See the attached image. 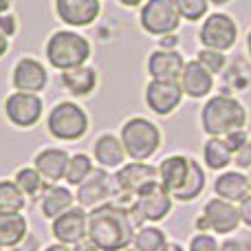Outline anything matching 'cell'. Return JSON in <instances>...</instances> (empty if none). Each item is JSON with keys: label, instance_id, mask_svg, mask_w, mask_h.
I'll list each match as a JSON object with an SVG mask.
<instances>
[{"label": "cell", "instance_id": "obj_1", "mask_svg": "<svg viewBox=\"0 0 251 251\" xmlns=\"http://www.w3.org/2000/svg\"><path fill=\"white\" fill-rule=\"evenodd\" d=\"M88 238L104 251H122L132 243V216L119 205H101L88 216Z\"/></svg>", "mask_w": 251, "mask_h": 251}, {"label": "cell", "instance_id": "obj_2", "mask_svg": "<svg viewBox=\"0 0 251 251\" xmlns=\"http://www.w3.org/2000/svg\"><path fill=\"white\" fill-rule=\"evenodd\" d=\"M245 119L247 115L240 101L225 95L212 97L203 108V128L212 137H225L234 130H243Z\"/></svg>", "mask_w": 251, "mask_h": 251}, {"label": "cell", "instance_id": "obj_3", "mask_svg": "<svg viewBox=\"0 0 251 251\" xmlns=\"http://www.w3.org/2000/svg\"><path fill=\"white\" fill-rule=\"evenodd\" d=\"M88 55H91V44L75 31H57L47 42V60L60 71L84 66Z\"/></svg>", "mask_w": 251, "mask_h": 251}, {"label": "cell", "instance_id": "obj_4", "mask_svg": "<svg viewBox=\"0 0 251 251\" xmlns=\"http://www.w3.org/2000/svg\"><path fill=\"white\" fill-rule=\"evenodd\" d=\"M159 130L152 122L141 117L130 119L128 124L122 128V143L128 156H132L134 161H143L148 156H152L159 148Z\"/></svg>", "mask_w": 251, "mask_h": 251}, {"label": "cell", "instance_id": "obj_5", "mask_svg": "<svg viewBox=\"0 0 251 251\" xmlns=\"http://www.w3.org/2000/svg\"><path fill=\"white\" fill-rule=\"evenodd\" d=\"M88 128L86 113L73 101H62L49 115V130L53 137L64 139V141H73L79 139Z\"/></svg>", "mask_w": 251, "mask_h": 251}, {"label": "cell", "instance_id": "obj_6", "mask_svg": "<svg viewBox=\"0 0 251 251\" xmlns=\"http://www.w3.org/2000/svg\"><path fill=\"white\" fill-rule=\"evenodd\" d=\"M181 13L174 0H148L141 9V25L152 35H168L176 31Z\"/></svg>", "mask_w": 251, "mask_h": 251}, {"label": "cell", "instance_id": "obj_7", "mask_svg": "<svg viewBox=\"0 0 251 251\" xmlns=\"http://www.w3.org/2000/svg\"><path fill=\"white\" fill-rule=\"evenodd\" d=\"M236 35H238V29H236L234 20L225 13H214L201 26V42L205 44V49H214V51L231 49L236 42Z\"/></svg>", "mask_w": 251, "mask_h": 251}, {"label": "cell", "instance_id": "obj_8", "mask_svg": "<svg viewBox=\"0 0 251 251\" xmlns=\"http://www.w3.org/2000/svg\"><path fill=\"white\" fill-rule=\"evenodd\" d=\"M4 113H7L9 122L20 126V128H29V126L38 124L40 115H42V100L35 93H13L4 101Z\"/></svg>", "mask_w": 251, "mask_h": 251}, {"label": "cell", "instance_id": "obj_9", "mask_svg": "<svg viewBox=\"0 0 251 251\" xmlns=\"http://www.w3.org/2000/svg\"><path fill=\"white\" fill-rule=\"evenodd\" d=\"M170 192L165 190L161 183H150L137 194V205L134 209L139 212V216L146 221H161L165 214L170 212Z\"/></svg>", "mask_w": 251, "mask_h": 251}, {"label": "cell", "instance_id": "obj_10", "mask_svg": "<svg viewBox=\"0 0 251 251\" xmlns=\"http://www.w3.org/2000/svg\"><path fill=\"white\" fill-rule=\"evenodd\" d=\"M181 93L183 88L176 82H159V79H152L146 88V101L154 113L159 115H168L181 101Z\"/></svg>", "mask_w": 251, "mask_h": 251}, {"label": "cell", "instance_id": "obj_11", "mask_svg": "<svg viewBox=\"0 0 251 251\" xmlns=\"http://www.w3.org/2000/svg\"><path fill=\"white\" fill-rule=\"evenodd\" d=\"M88 234V218L84 209L71 207L53 223V236L60 243H79Z\"/></svg>", "mask_w": 251, "mask_h": 251}, {"label": "cell", "instance_id": "obj_12", "mask_svg": "<svg viewBox=\"0 0 251 251\" xmlns=\"http://www.w3.org/2000/svg\"><path fill=\"white\" fill-rule=\"evenodd\" d=\"M57 16L71 26H86L100 16V0H55Z\"/></svg>", "mask_w": 251, "mask_h": 251}, {"label": "cell", "instance_id": "obj_13", "mask_svg": "<svg viewBox=\"0 0 251 251\" xmlns=\"http://www.w3.org/2000/svg\"><path fill=\"white\" fill-rule=\"evenodd\" d=\"M47 79L49 75L44 66L38 60H31V57L20 60L13 69V86L22 93H40L47 86Z\"/></svg>", "mask_w": 251, "mask_h": 251}, {"label": "cell", "instance_id": "obj_14", "mask_svg": "<svg viewBox=\"0 0 251 251\" xmlns=\"http://www.w3.org/2000/svg\"><path fill=\"white\" fill-rule=\"evenodd\" d=\"M185 69V62L176 51H154L148 60V71L159 82H176Z\"/></svg>", "mask_w": 251, "mask_h": 251}, {"label": "cell", "instance_id": "obj_15", "mask_svg": "<svg viewBox=\"0 0 251 251\" xmlns=\"http://www.w3.org/2000/svg\"><path fill=\"white\" fill-rule=\"evenodd\" d=\"M205 221L218 234H229V231L236 229L240 221V214L229 201L223 199H212L207 205H205Z\"/></svg>", "mask_w": 251, "mask_h": 251}, {"label": "cell", "instance_id": "obj_16", "mask_svg": "<svg viewBox=\"0 0 251 251\" xmlns=\"http://www.w3.org/2000/svg\"><path fill=\"white\" fill-rule=\"evenodd\" d=\"M156 174H159V170L137 161V163H130L126 168H122V172H117V185L126 192L139 194L146 185L156 181Z\"/></svg>", "mask_w": 251, "mask_h": 251}, {"label": "cell", "instance_id": "obj_17", "mask_svg": "<svg viewBox=\"0 0 251 251\" xmlns=\"http://www.w3.org/2000/svg\"><path fill=\"white\" fill-rule=\"evenodd\" d=\"M181 88L190 97H205L212 91V73L199 60L187 62L181 73Z\"/></svg>", "mask_w": 251, "mask_h": 251}, {"label": "cell", "instance_id": "obj_18", "mask_svg": "<svg viewBox=\"0 0 251 251\" xmlns=\"http://www.w3.org/2000/svg\"><path fill=\"white\" fill-rule=\"evenodd\" d=\"M69 154L64 150L57 148H47L35 156V170L40 172V176L47 181H60L62 176H66V168H69Z\"/></svg>", "mask_w": 251, "mask_h": 251}, {"label": "cell", "instance_id": "obj_19", "mask_svg": "<svg viewBox=\"0 0 251 251\" xmlns=\"http://www.w3.org/2000/svg\"><path fill=\"white\" fill-rule=\"evenodd\" d=\"M26 236V221L20 212H0V249H11Z\"/></svg>", "mask_w": 251, "mask_h": 251}, {"label": "cell", "instance_id": "obj_20", "mask_svg": "<svg viewBox=\"0 0 251 251\" xmlns=\"http://www.w3.org/2000/svg\"><path fill=\"white\" fill-rule=\"evenodd\" d=\"M187 174H190V161H187L185 156H170L159 168L161 185L168 192H172V194L185 183Z\"/></svg>", "mask_w": 251, "mask_h": 251}, {"label": "cell", "instance_id": "obj_21", "mask_svg": "<svg viewBox=\"0 0 251 251\" xmlns=\"http://www.w3.org/2000/svg\"><path fill=\"white\" fill-rule=\"evenodd\" d=\"M110 178L106 172H91V176L86 178V181L82 183V187H79L77 192V199L82 205H97L101 199H106V196L110 194Z\"/></svg>", "mask_w": 251, "mask_h": 251}, {"label": "cell", "instance_id": "obj_22", "mask_svg": "<svg viewBox=\"0 0 251 251\" xmlns=\"http://www.w3.org/2000/svg\"><path fill=\"white\" fill-rule=\"evenodd\" d=\"M62 84H64L73 95L82 97V95H88V93L97 86V73L91 66H77V69L64 71Z\"/></svg>", "mask_w": 251, "mask_h": 251}, {"label": "cell", "instance_id": "obj_23", "mask_svg": "<svg viewBox=\"0 0 251 251\" xmlns=\"http://www.w3.org/2000/svg\"><path fill=\"white\" fill-rule=\"evenodd\" d=\"M249 192V181L240 172H225L216 181V194L225 201H243Z\"/></svg>", "mask_w": 251, "mask_h": 251}, {"label": "cell", "instance_id": "obj_24", "mask_svg": "<svg viewBox=\"0 0 251 251\" xmlns=\"http://www.w3.org/2000/svg\"><path fill=\"white\" fill-rule=\"evenodd\" d=\"M95 156L101 165H108V168H115V165H122L126 150L124 143L119 141L113 134H104L95 141Z\"/></svg>", "mask_w": 251, "mask_h": 251}, {"label": "cell", "instance_id": "obj_25", "mask_svg": "<svg viewBox=\"0 0 251 251\" xmlns=\"http://www.w3.org/2000/svg\"><path fill=\"white\" fill-rule=\"evenodd\" d=\"M71 203H73V196H71L69 190H64V187H49L42 199V214L47 218H57L66 209H71Z\"/></svg>", "mask_w": 251, "mask_h": 251}, {"label": "cell", "instance_id": "obj_26", "mask_svg": "<svg viewBox=\"0 0 251 251\" xmlns=\"http://www.w3.org/2000/svg\"><path fill=\"white\" fill-rule=\"evenodd\" d=\"M205 187V174L201 170V165L196 161H190V174H187L185 183L174 192V199L178 201H192L201 194V190Z\"/></svg>", "mask_w": 251, "mask_h": 251}, {"label": "cell", "instance_id": "obj_27", "mask_svg": "<svg viewBox=\"0 0 251 251\" xmlns=\"http://www.w3.org/2000/svg\"><path fill=\"white\" fill-rule=\"evenodd\" d=\"M231 161V150L227 148V143L218 137H212L205 143V163L212 170H223L227 168Z\"/></svg>", "mask_w": 251, "mask_h": 251}, {"label": "cell", "instance_id": "obj_28", "mask_svg": "<svg viewBox=\"0 0 251 251\" xmlns=\"http://www.w3.org/2000/svg\"><path fill=\"white\" fill-rule=\"evenodd\" d=\"M25 207V192L18 183L0 181V212H20Z\"/></svg>", "mask_w": 251, "mask_h": 251}, {"label": "cell", "instance_id": "obj_29", "mask_svg": "<svg viewBox=\"0 0 251 251\" xmlns=\"http://www.w3.org/2000/svg\"><path fill=\"white\" fill-rule=\"evenodd\" d=\"M93 172L91 159L86 154H75L69 161V168H66V181L73 183V185H82Z\"/></svg>", "mask_w": 251, "mask_h": 251}, {"label": "cell", "instance_id": "obj_30", "mask_svg": "<svg viewBox=\"0 0 251 251\" xmlns=\"http://www.w3.org/2000/svg\"><path fill=\"white\" fill-rule=\"evenodd\" d=\"M139 251H163L165 249V236L161 229L156 227H146L137 234V240H134Z\"/></svg>", "mask_w": 251, "mask_h": 251}, {"label": "cell", "instance_id": "obj_31", "mask_svg": "<svg viewBox=\"0 0 251 251\" xmlns=\"http://www.w3.org/2000/svg\"><path fill=\"white\" fill-rule=\"evenodd\" d=\"M16 183H18V187L29 196H35L42 190V176H40L38 170H31V168H22L16 176Z\"/></svg>", "mask_w": 251, "mask_h": 251}, {"label": "cell", "instance_id": "obj_32", "mask_svg": "<svg viewBox=\"0 0 251 251\" xmlns=\"http://www.w3.org/2000/svg\"><path fill=\"white\" fill-rule=\"evenodd\" d=\"M174 2L181 18H187V20H201L207 11V0H174Z\"/></svg>", "mask_w": 251, "mask_h": 251}, {"label": "cell", "instance_id": "obj_33", "mask_svg": "<svg viewBox=\"0 0 251 251\" xmlns=\"http://www.w3.org/2000/svg\"><path fill=\"white\" fill-rule=\"evenodd\" d=\"M199 62L209 71V73H218L225 66V57H223V51H214V49H203L199 53Z\"/></svg>", "mask_w": 251, "mask_h": 251}, {"label": "cell", "instance_id": "obj_34", "mask_svg": "<svg viewBox=\"0 0 251 251\" xmlns=\"http://www.w3.org/2000/svg\"><path fill=\"white\" fill-rule=\"evenodd\" d=\"M190 251H221V247H218L216 238H212V236H207V234H201L192 240Z\"/></svg>", "mask_w": 251, "mask_h": 251}, {"label": "cell", "instance_id": "obj_35", "mask_svg": "<svg viewBox=\"0 0 251 251\" xmlns=\"http://www.w3.org/2000/svg\"><path fill=\"white\" fill-rule=\"evenodd\" d=\"M223 141L227 143V148H229L231 152H236V150H240V148L247 143V134H245L243 130H234V132L225 134V137H223Z\"/></svg>", "mask_w": 251, "mask_h": 251}, {"label": "cell", "instance_id": "obj_36", "mask_svg": "<svg viewBox=\"0 0 251 251\" xmlns=\"http://www.w3.org/2000/svg\"><path fill=\"white\" fill-rule=\"evenodd\" d=\"M236 163H238V168H249L251 165V143L249 141L240 150H236Z\"/></svg>", "mask_w": 251, "mask_h": 251}, {"label": "cell", "instance_id": "obj_37", "mask_svg": "<svg viewBox=\"0 0 251 251\" xmlns=\"http://www.w3.org/2000/svg\"><path fill=\"white\" fill-rule=\"evenodd\" d=\"M238 214H240V221H243L245 225H249V227H251V196H245V199L240 201V209H238Z\"/></svg>", "mask_w": 251, "mask_h": 251}, {"label": "cell", "instance_id": "obj_38", "mask_svg": "<svg viewBox=\"0 0 251 251\" xmlns=\"http://www.w3.org/2000/svg\"><path fill=\"white\" fill-rule=\"evenodd\" d=\"M0 33H4V35L16 33V20H13V16H0Z\"/></svg>", "mask_w": 251, "mask_h": 251}, {"label": "cell", "instance_id": "obj_39", "mask_svg": "<svg viewBox=\"0 0 251 251\" xmlns=\"http://www.w3.org/2000/svg\"><path fill=\"white\" fill-rule=\"evenodd\" d=\"M75 251H100V247L91 238H82L79 243H75Z\"/></svg>", "mask_w": 251, "mask_h": 251}, {"label": "cell", "instance_id": "obj_40", "mask_svg": "<svg viewBox=\"0 0 251 251\" xmlns=\"http://www.w3.org/2000/svg\"><path fill=\"white\" fill-rule=\"evenodd\" d=\"M221 251H247V247L240 240H227V243H223Z\"/></svg>", "mask_w": 251, "mask_h": 251}, {"label": "cell", "instance_id": "obj_41", "mask_svg": "<svg viewBox=\"0 0 251 251\" xmlns=\"http://www.w3.org/2000/svg\"><path fill=\"white\" fill-rule=\"evenodd\" d=\"M174 44H176V38L174 35H163V40H161V47H165V49H172Z\"/></svg>", "mask_w": 251, "mask_h": 251}, {"label": "cell", "instance_id": "obj_42", "mask_svg": "<svg viewBox=\"0 0 251 251\" xmlns=\"http://www.w3.org/2000/svg\"><path fill=\"white\" fill-rule=\"evenodd\" d=\"M7 53V35L4 33H0V57Z\"/></svg>", "mask_w": 251, "mask_h": 251}, {"label": "cell", "instance_id": "obj_43", "mask_svg": "<svg viewBox=\"0 0 251 251\" xmlns=\"http://www.w3.org/2000/svg\"><path fill=\"white\" fill-rule=\"evenodd\" d=\"M122 4H126V7H137V4H141L143 0H119Z\"/></svg>", "mask_w": 251, "mask_h": 251}, {"label": "cell", "instance_id": "obj_44", "mask_svg": "<svg viewBox=\"0 0 251 251\" xmlns=\"http://www.w3.org/2000/svg\"><path fill=\"white\" fill-rule=\"evenodd\" d=\"M9 4H11V2H9V0H0V13H4V11H7V9H9Z\"/></svg>", "mask_w": 251, "mask_h": 251}, {"label": "cell", "instance_id": "obj_45", "mask_svg": "<svg viewBox=\"0 0 251 251\" xmlns=\"http://www.w3.org/2000/svg\"><path fill=\"white\" fill-rule=\"evenodd\" d=\"M47 251H69V249H66L64 245H53V247H49Z\"/></svg>", "mask_w": 251, "mask_h": 251}, {"label": "cell", "instance_id": "obj_46", "mask_svg": "<svg viewBox=\"0 0 251 251\" xmlns=\"http://www.w3.org/2000/svg\"><path fill=\"white\" fill-rule=\"evenodd\" d=\"M163 251H181V249H178L176 245H170V247H168V245H165V249H163Z\"/></svg>", "mask_w": 251, "mask_h": 251}, {"label": "cell", "instance_id": "obj_47", "mask_svg": "<svg viewBox=\"0 0 251 251\" xmlns=\"http://www.w3.org/2000/svg\"><path fill=\"white\" fill-rule=\"evenodd\" d=\"M247 47H249V53H251V33H249V38H247Z\"/></svg>", "mask_w": 251, "mask_h": 251}, {"label": "cell", "instance_id": "obj_48", "mask_svg": "<svg viewBox=\"0 0 251 251\" xmlns=\"http://www.w3.org/2000/svg\"><path fill=\"white\" fill-rule=\"evenodd\" d=\"M214 4H223V2H227V0H212Z\"/></svg>", "mask_w": 251, "mask_h": 251}]
</instances>
